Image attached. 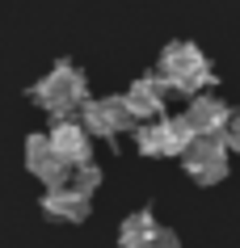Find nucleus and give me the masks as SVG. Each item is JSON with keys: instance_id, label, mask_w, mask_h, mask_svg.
<instances>
[{"instance_id": "obj_1", "label": "nucleus", "mask_w": 240, "mask_h": 248, "mask_svg": "<svg viewBox=\"0 0 240 248\" xmlns=\"http://www.w3.org/2000/svg\"><path fill=\"white\" fill-rule=\"evenodd\" d=\"M160 80L169 84V93H181V97H194L211 84V63L207 55L194 46V42H169L160 51Z\"/></svg>"}, {"instance_id": "obj_2", "label": "nucleus", "mask_w": 240, "mask_h": 248, "mask_svg": "<svg viewBox=\"0 0 240 248\" xmlns=\"http://www.w3.org/2000/svg\"><path fill=\"white\" fill-rule=\"evenodd\" d=\"M34 101H38L42 109H51L55 118H67L72 109H84L89 84H84V76H80L72 63H59L34 84Z\"/></svg>"}, {"instance_id": "obj_3", "label": "nucleus", "mask_w": 240, "mask_h": 248, "mask_svg": "<svg viewBox=\"0 0 240 248\" xmlns=\"http://www.w3.org/2000/svg\"><path fill=\"white\" fill-rule=\"evenodd\" d=\"M194 139L198 135L186 118H147L144 126H135V147L144 156H186Z\"/></svg>"}, {"instance_id": "obj_4", "label": "nucleus", "mask_w": 240, "mask_h": 248, "mask_svg": "<svg viewBox=\"0 0 240 248\" xmlns=\"http://www.w3.org/2000/svg\"><path fill=\"white\" fill-rule=\"evenodd\" d=\"M181 164H186V172L198 185L224 181L227 177V143L219 139V135H198V139L190 143V152L181 156Z\"/></svg>"}, {"instance_id": "obj_5", "label": "nucleus", "mask_w": 240, "mask_h": 248, "mask_svg": "<svg viewBox=\"0 0 240 248\" xmlns=\"http://www.w3.org/2000/svg\"><path fill=\"white\" fill-rule=\"evenodd\" d=\"M131 122H135V114H131V105H127V97H97V101H84V126H89V135L114 139V135H122Z\"/></svg>"}, {"instance_id": "obj_6", "label": "nucleus", "mask_w": 240, "mask_h": 248, "mask_svg": "<svg viewBox=\"0 0 240 248\" xmlns=\"http://www.w3.org/2000/svg\"><path fill=\"white\" fill-rule=\"evenodd\" d=\"M26 169L34 172L47 189H51V185H67V164H64V156L55 152L51 135H30L26 139Z\"/></svg>"}, {"instance_id": "obj_7", "label": "nucleus", "mask_w": 240, "mask_h": 248, "mask_svg": "<svg viewBox=\"0 0 240 248\" xmlns=\"http://www.w3.org/2000/svg\"><path fill=\"white\" fill-rule=\"evenodd\" d=\"M232 109H227L224 97H215V93H198V97H190V109H186V122L194 126V135H219L224 139L227 122H232Z\"/></svg>"}, {"instance_id": "obj_8", "label": "nucleus", "mask_w": 240, "mask_h": 248, "mask_svg": "<svg viewBox=\"0 0 240 248\" xmlns=\"http://www.w3.org/2000/svg\"><path fill=\"white\" fill-rule=\"evenodd\" d=\"M51 143H55V152L64 156L67 169H80V164H89V126H84V122L55 118V126H51Z\"/></svg>"}, {"instance_id": "obj_9", "label": "nucleus", "mask_w": 240, "mask_h": 248, "mask_svg": "<svg viewBox=\"0 0 240 248\" xmlns=\"http://www.w3.org/2000/svg\"><path fill=\"white\" fill-rule=\"evenodd\" d=\"M42 210L59 223H84L89 219V194L76 185H51L42 198Z\"/></svg>"}, {"instance_id": "obj_10", "label": "nucleus", "mask_w": 240, "mask_h": 248, "mask_svg": "<svg viewBox=\"0 0 240 248\" xmlns=\"http://www.w3.org/2000/svg\"><path fill=\"white\" fill-rule=\"evenodd\" d=\"M164 93H169V84L160 76H139L127 89V105H131L135 122H147V118H160V109H164Z\"/></svg>"}, {"instance_id": "obj_11", "label": "nucleus", "mask_w": 240, "mask_h": 248, "mask_svg": "<svg viewBox=\"0 0 240 248\" xmlns=\"http://www.w3.org/2000/svg\"><path fill=\"white\" fill-rule=\"evenodd\" d=\"M160 240H164V232H160V223H156L152 210H135V215L122 219V232H118L122 248H156Z\"/></svg>"}, {"instance_id": "obj_12", "label": "nucleus", "mask_w": 240, "mask_h": 248, "mask_svg": "<svg viewBox=\"0 0 240 248\" xmlns=\"http://www.w3.org/2000/svg\"><path fill=\"white\" fill-rule=\"evenodd\" d=\"M72 172H76V181H72V185L84 189V194H93L97 185H101V169H97L93 160H89V164H80V169H72Z\"/></svg>"}, {"instance_id": "obj_13", "label": "nucleus", "mask_w": 240, "mask_h": 248, "mask_svg": "<svg viewBox=\"0 0 240 248\" xmlns=\"http://www.w3.org/2000/svg\"><path fill=\"white\" fill-rule=\"evenodd\" d=\"M224 143H227V152H240V118H232V122H227Z\"/></svg>"}, {"instance_id": "obj_14", "label": "nucleus", "mask_w": 240, "mask_h": 248, "mask_svg": "<svg viewBox=\"0 0 240 248\" xmlns=\"http://www.w3.org/2000/svg\"><path fill=\"white\" fill-rule=\"evenodd\" d=\"M156 248H177V240H173V235H164V240H160Z\"/></svg>"}]
</instances>
